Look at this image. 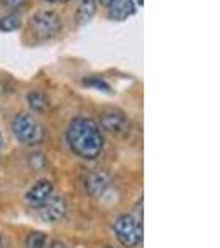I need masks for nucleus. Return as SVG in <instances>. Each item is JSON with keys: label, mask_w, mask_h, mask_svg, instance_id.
<instances>
[{"label": "nucleus", "mask_w": 220, "mask_h": 248, "mask_svg": "<svg viewBox=\"0 0 220 248\" xmlns=\"http://www.w3.org/2000/svg\"><path fill=\"white\" fill-rule=\"evenodd\" d=\"M53 192H55V187L50 179H40V181H37L29 190H27L25 201L31 207H38V205H42L43 202H47L48 199L53 195Z\"/></svg>", "instance_id": "0eeeda50"}, {"label": "nucleus", "mask_w": 220, "mask_h": 248, "mask_svg": "<svg viewBox=\"0 0 220 248\" xmlns=\"http://www.w3.org/2000/svg\"><path fill=\"white\" fill-rule=\"evenodd\" d=\"M31 30L40 38H53L62 31L63 22L58 14L51 10H38L30 20Z\"/></svg>", "instance_id": "20e7f679"}, {"label": "nucleus", "mask_w": 220, "mask_h": 248, "mask_svg": "<svg viewBox=\"0 0 220 248\" xmlns=\"http://www.w3.org/2000/svg\"><path fill=\"white\" fill-rule=\"evenodd\" d=\"M66 142L71 153L85 161L98 159L105 149V138H103L101 127L86 116H78L71 119L66 131Z\"/></svg>", "instance_id": "f257e3e1"}, {"label": "nucleus", "mask_w": 220, "mask_h": 248, "mask_svg": "<svg viewBox=\"0 0 220 248\" xmlns=\"http://www.w3.org/2000/svg\"><path fill=\"white\" fill-rule=\"evenodd\" d=\"M30 166L33 167L35 170H40V169H43V167L47 166V159H45V155L43 154H31L30 155Z\"/></svg>", "instance_id": "2eb2a0df"}, {"label": "nucleus", "mask_w": 220, "mask_h": 248, "mask_svg": "<svg viewBox=\"0 0 220 248\" xmlns=\"http://www.w3.org/2000/svg\"><path fill=\"white\" fill-rule=\"evenodd\" d=\"M27 101H29V106L31 108V111H35V113H43V111H47L48 106H50V99H48V96L45 93H42V91H31V93H29Z\"/></svg>", "instance_id": "9d476101"}, {"label": "nucleus", "mask_w": 220, "mask_h": 248, "mask_svg": "<svg viewBox=\"0 0 220 248\" xmlns=\"http://www.w3.org/2000/svg\"><path fill=\"white\" fill-rule=\"evenodd\" d=\"M2 2H3V5L10 7V9H18L25 0H2Z\"/></svg>", "instance_id": "dca6fc26"}, {"label": "nucleus", "mask_w": 220, "mask_h": 248, "mask_svg": "<svg viewBox=\"0 0 220 248\" xmlns=\"http://www.w3.org/2000/svg\"><path fill=\"white\" fill-rule=\"evenodd\" d=\"M2 142H3V141H2V136H0V155H2V146H3Z\"/></svg>", "instance_id": "412c9836"}, {"label": "nucleus", "mask_w": 220, "mask_h": 248, "mask_svg": "<svg viewBox=\"0 0 220 248\" xmlns=\"http://www.w3.org/2000/svg\"><path fill=\"white\" fill-rule=\"evenodd\" d=\"M96 14V2L94 0H81L78 7V23L85 25L94 17Z\"/></svg>", "instance_id": "9b49d317"}, {"label": "nucleus", "mask_w": 220, "mask_h": 248, "mask_svg": "<svg viewBox=\"0 0 220 248\" xmlns=\"http://www.w3.org/2000/svg\"><path fill=\"white\" fill-rule=\"evenodd\" d=\"M37 209L38 217L47 223H58L60 220H63V217L66 215L68 205L65 197L62 195H51L47 202H43L42 205L35 207Z\"/></svg>", "instance_id": "39448f33"}, {"label": "nucleus", "mask_w": 220, "mask_h": 248, "mask_svg": "<svg viewBox=\"0 0 220 248\" xmlns=\"http://www.w3.org/2000/svg\"><path fill=\"white\" fill-rule=\"evenodd\" d=\"M25 248H47V235L43 232H31L27 237Z\"/></svg>", "instance_id": "ddd939ff"}, {"label": "nucleus", "mask_w": 220, "mask_h": 248, "mask_svg": "<svg viewBox=\"0 0 220 248\" xmlns=\"http://www.w3.org/2000/svg\"><path fill=\"white\" fill-rule=\"evenodd\" d=\"M136 14V5L133 0H116L113 5L108 9V17L114 22H125Z\"/></svg>", "instance_id": "1a4fd4ad"}, {"label": "nucleus", "mask_w": 220, "mask_h": 248, "mask_svg": "<svg viewBox=\"0 0 220 248\" xmlns=\"http://www.w3.org/2000/svg\"><path fill=\"white\" fill-rule=\"evenodd\" d=\"M12 133L15 139L23 144V146H40L45 141V129L38 123L35 116L29 113H20L15 116L14 123H12Z\"/></svg>", "instance_id": "f03ea898"}, {"label": "nucleus", "mask_w": 220, "mask_h": 248, "mask_svg": "<svg viewBox=\"0 0 220 248\" xmlns=\"http://www.w3.org/2000/svg\"><path fill=\"white\" fill-rule=\"evenodd\" d=\"M0 248H3V238H2V235H0Z\"/></svg>", "instance_id": "4be33fe9"}, {"label": "nucleus", "mask_w": 220, "mask_h": 248, "mask_svg": "<svg viewBox=\"0 0 220 248\" xmlns=\"http://www.w3.org/2000/svg\"><path fill=\"white\" fill-rule=\"evenodd\" d=\"M101 127L111 134L121 136L129 129V121L121 109H106L101 113Z\"/></svg>", "instance_id": "423d86ee"}, {"label": "nucleus", "mask_w": 220, "mask_h": 248, "mask_svg": "<svg viewBox=\"0 0 220 248\" xmlns=\"http://www.w3.org/2000/svg\"><path fill=\"white\" fill-rule=\"evenodd\" d=\"M22 27V18L18 15H5V17L0 18V30L5 31V33H12V31L18 30Z\"/></svg>", "instance_id": "f8f14e48"}, {"label": "nucleus", "mask_w": 220, "mask_h": 248, "mask_svg": "<svg viewBox=\"0 0 220 248\" xmlns=\"http://www.w3.org/2000/svg\"><path fill=\"white\" fill-rule=\"evenodd\" d=\"M114 235L125 248H134L142 242V220L123 214L113 223Z\"/></svg>", "instance_id": "7ed1b4c3"}, {"label": "nucleus", "mask_w": 220, "mask_h": 248, "mask_svg": "<svg viewBox=\"0 0 220 248\" xmlns=\"http://www.w3.org/2000/svg\"><path fill=\"white\" fill-rule=\"evenodd\" d=\"M83 85L85 86H90V88H94L98 91H105V93H111V86L106 79H103L101 77H90V78H85L83 79Z\"/></svg>", "instance_id": "4468645a"}, {"label": "nucleus", "mask_w": 220, "mask_h": 248, "mask_svg": "<svg viewBox=\"0 0 220 248\" xmlns=\"http://www.w3.org/2000/svg\"><path fill=\"white\" fill-rule=\"evenodd\" d=\"M47 2H51V3H65L68 0H47Z\"/></svg>", "instance_id": "6ab92c4d"}, {"label": "nucleus", "mask_w": 220, "mask_h": 248, "mask_svg": "<svg viewBox=\"0 0 220 248\" xmlns=\"http://www.w3.org/2000/svg\"><path fill=\"white\" fill-rule=\"evenodd\" d=\"M105 248H113V247H105Z\"/></svg>", "instance_id": "5701e85b"}, {"label": "nucleus", "mask_w": 220, "mask_h": 248, "mask_svg": "<svg viewBox=\"0 0 220 248\" xmlns=\"http://www.w3.org/2000/svg\"><path fill=\"white\" fill-rule=\"evenodd\" d=\"M48 248H68V247H66V243L58 242V240H57V242H51L50 245H48Z\"/></svg>", "instance_id": "f3484780"}, {"label": "nucleus", "mask_w": 220, "mask_h": 248, "mask_svg": "<svg viewBox=\"0 0 220 248\" xmlns=\"http://www.w3.org/2000/svg\"><path fill=\"white\" fill-rule=\"evenodd\" d=\"M133 2H134V5L138 7V5H142V2H144V0H133Z\"/></svg>", "instance_id": "aec40b11"}, {"label": "nucleus", "mask_w": 220, "mask_h": 248, "mask_svg": "<svg viewBox=\"0 0 220 248\" xmlns=\"http://www.w3.org/2000/svg\"><path fill=\"white\" fill-rule=\"evenodd\" d=\"M111 184V177L103 170L98 172H91V174L86 175V181H85V190L88 195L91 197H101L103 194L108 190Z\"/></svg>", "instance_id": "6e6552de"}, {"label": "nucleus", "mask_w": 220, "mask_h": 248, "mask_svg": "<svg viewBox=\"0 0 220 248\" xmlns=\"http://www.w3.org/2000/svg\"><path fill=\"white\" fill-rule=\"evenodd\" d=\"M98 2L101 3L103 7H106V9H110V7L113 5V3L116 2V0H98Z\"/></svg>", "instance_id": "a211bd4d"}]
</instances>
